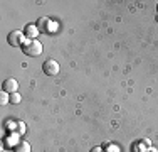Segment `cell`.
I'll list each match as a JSON object with an SVG mask.
<instances>
[{"label":"cell","instance_id":"6da1fadb","mask_svg":"<svg viewBox=\"0 0 158 152\" xmlns=\"http://www.w3.org/2000/svg\"><path fill=\"white\" fill-rule=\"evenodd\" d=\"M22 51H24V54L29 56V58H37V56L42 54L44 47L37 39H25L24 44H22Z\"/></svg>","mask_w":158,"mask_h":152},{"label":"cell","instance_id":"ba28073f","mask_svg":"<svg viewBox=\"0 0 158 152\" xmlns=\"http://www.w3.org/2000/svg\"><path fill=\"white\" fill-rule=\"evenodd\" d=\"M14 152H31V144L27 142V140L22 139L20 142L15 145V149H14Z\"/></svg>","mask_w":158,"mask_h":152},{"label":"cell","instance_id":"4fadbf2b","mask_svg":"<svg viewBox=\"0 0 158 152\" xmlns=\"http://www.w3.org/2000/svg\"><path fill=\"white\" fill-rule=\"evenodd\" d=\"M25 130H27V127H25L24 122H17V134L19 135H24Z\"/></svg>","mask_w":158,"mask_h":152},{"label":"cell","instance_id":"2e32d148","mask_svg":"<svg viewBox=\"0 0 158 152\" xmlns=\"http://www.w3.org/2000/svg\"><path fill=\"white\" fill-rule=\"evenodd\" d=\"M156 22H158V15H156Z\"/></svg>","mask_w":158,"mask_h":152},{"label":"cell","instance_id":"30bf717a","mask_svg":"<svg viewBox=\"0 0 158 152\" xmlns=\"http://www.w3.org/2000/svg\"><path fill=\"white\" fill-rule=\"evenodd\" d=\"M104 152H119V147L114 145V144H106V145H103Z\"/></svg>","mask_w":158,"mask_h":152},{"label":"cell","instance_id":"52a82bcc","mask_svg":"<svg viewBox=\"0 0 158 152\" xmlns=\"http://www.w3.org/2000/svg\"><path fill=\"white\" fill-rule=\"evenodd\" d=\"M24 34H25V39H37V36H39V29H37L35 24H27L24 27Z\"/></svg>","mask_w":158,"mask_h":152},{"label":"cell","instance_id":"8992f818","mask_svg":"<svg viewBox=\"0 0 158 152\" xmlns=\"http://www.w3.org/2000/svg\"><path fill=\"white\" fill-rule=\"evenodd\" d=\"M20 135L17 134V132H12V134H9L5 137V139H3V147H5V149H15V145L19 142H20Z\"/></svg>","mask_w":158,"mask_h":152},{"label":"cell","instance_id":"8fae6325","mask_svg":"<svg viewBox=\"0 0 158 152\" xmlns=\"http://www.w3.org/2000/svg\"><path fill=\"white\" fill-rule=\"evenodd\" d=\"M20 101H22V96L19 93H12V95H10V103H12V105H19Z\"/></svg>","mask_w":158,"mask_h":152},{"label":"cell","instance_id":"5b68a950","mask_svg":"<svg viewBox=\"0 0 158 152\" xmlns=\"http://www.w3.org/2000/svg\"><path fill=\"white\" fill-rule=\"evenodd\" d=\"M19 90V81L15 78H7L5 81L2 83V91H5V93L12 95V93H17Z\"/></svg>","mask_w":158,"mask_h":152},{"label":"cell","instance_id":"3957f363","mask_svg":"<svg viewBox=\"0 0 158 152\" xmlns=\"http://www.w3.org/2000/svg\"><path fill=\"white\" fill-rule=\"evenodd\" d=\"M25 41V34L22 32V30H10L9 36H7V42H9L12 47H22V44H24Z\"/></svg>","mask_w":158,"mask_h":152},{"label":"cell","instance_id":"7c38bea8","mask_svg":"<svg viewBox=\"0 0 158 152\" xmlns=\"http://www.w3.org/2000/svg\"><path fill=\"white\" fill-rule=\"evenodd\" d=\"M0 103H2V105L10 103V95L5 93V91H2V95H0Z\"/></svg>","mask_w":158,"mask_h":152},{"label":"cell","instance_id":"277c9868","mask_svg":"<svg viewBox=\"0 0 158 152\" xmlns=\"http://www.w3.org/2000/svg\"><path fill=\"white\" fill-rule=\"evenodd\" d=\"M42 71L47 76H56V74H59L61 68H59V63L56 59H46L42 63Z\"/></svg>","mask_w":158,"mask_h":152},{"label":"cell","instance_id":"9a60e30c","mask_svg":"<svg viewBox=\"0 0 158 152\" xmlns=\"http://www.w3.org/2000/svg\"><path fill=\"white\" fill-rule=\"evenodd\" d=\"M156 15H158V5H156Z\"/></svg>","mask_w":158,"mask_h":152},{"label":"cell","instance_id":"7a4b0ae2","mask_svg":"<svg viewBox=\"0 0 158 152\" xmlns=\"http://www.w3.org/2000/svg\"><path fill=\"white\" fill-rule=\"evenodd\" d=\"M37 29H39L40 34H51V32H56V24L51 17H40L39 20L35 22Z\"/></svg>","mask_w":158,"mask_h":152},{"label":"cell","instance_id":"9c48e42d","mask_svg":"<svg viewBox=\"0 0 158 152\" xmlns=\"http://www.w3.org/2000/svg\"><path fill=\"white\" fill-rule=\"evenodd\" d=\"M5 128L9 132H17V122L14 120H5Z\"/></svg>","mask_w":158,"mask_h":152},{"label":"cell","instance_id":"5bb4252c","mask_svg":"<svg viewBox=\"0 0 158 152\" xmlns=\"http://www.w3.org/2000/svg\"><path fill=\"white\" fill-rule=\"evenodd\" d=\"M91 152H104V149L101 145H96V147H93V149H91Z\"/></svg>","mask_w":158,"mask_h":152}]
</instances>
